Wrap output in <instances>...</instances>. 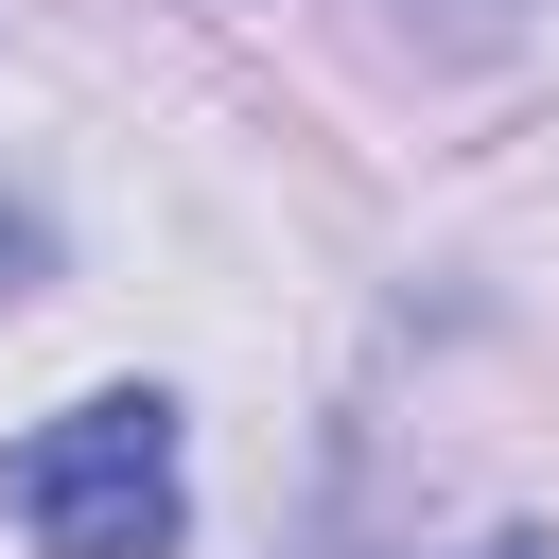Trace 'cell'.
Masks as SVG:
<instances>
[{
	"label": "cell",
	"instance_id": "2",
	"mask_svg": "<svg viewBox=\"0 0 559 559\" xmlns=\"http://www.w3.org/2000/svg\"><path fill=\"white\" fill-rule=\"evenodd\" d=\"M17 280H35V227H17V210H0V297H17Z\"/></svg>",
	"mask_w": 559,
	"mask_h": 559
},
{
	"label": "cell",
	"instance_id": "3",
	"mask_svg": "<svg viewBox=\"0 0 559 559\" xmlns=\"http://www.w3.org/2000/svg\"><path fill=\"white\" fill-rule=\"evenodd\" d=\"M472 559H559V542H472Z\"/></svg>",
	"mask_w": 559,
	"mask_h": 559
},
{
	"label": "cell",
	"instance_id": "1",
	"mask_svg": "<svg viewBox=\"0 0 559 559\" xmlns=\"http://www.w3.org/2000/svg\"><path fill=\"white\" fill-rule=\"evenodd\" d=\"M0 489H17V524L52 559H157L175 542V402L157 384H105V402L35 419Z\"/></svg>",
	"mask_w": 559,
	"mask_h": 559
}]
</instances>
